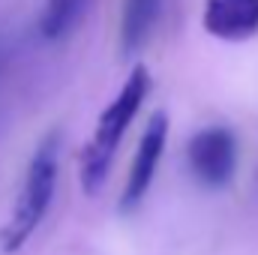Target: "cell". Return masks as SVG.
Masks as SVG:
<instances>
[{
	"instance_id": "6da1fadb",
	"label": "cell",
	"mask_w": 258,
	"mask_h": 255,
	"mask_svg": "<svg viewBox=\"0 0 258 255\" xmlns=\"http://www.w3.org/2000/svg\"><path fill=\"white\" fill-rule=\"evenodd\" d=\"M147 90H150V72L144 66H135L129 72V78L123 81V87L117 90V96L102 108L90 141L81 150V162H78L81 189L87 195H96L102 189V183L108 177V168L114 162V153H117V147L126 135L129 123L135 120L141 102L147 99Z\"/></svg>"
},
{
	"instance_id": "7a4b0ae2",
	"label": "cell",
	"mask_w": 258,
	"mask_h": 255,
	"mask_svg": "<svg viewBox=\"0 0 258 255\" xmlns=\"http://www.w3.org/2000/svg\"><path fill=\"white\" fill-rule=\"evenodd\" d=\"M57 168H60V132H48L36 144V150L27 162L9 222L0 228V252H18L30 240V234L42 225V219L51 207V198H54Z\"/></svg>"
},
{
	"instance_id": "3957f363",
	"label": "cell",
	"mask_w": 258,
	"mask_h": 255,
	"mask_svg": "<svg viewBox=\"0 0 258 255\" xmlns=\"http://www.w3.org/2000/svg\"><path fill=\"white\" fill-rule=\"evenodd\" d=\"M186 159L198 183L222 189L231 183L237 168V138L228 126H207L189 138Z\"/></svg>"
},
{
	"instance_id": "277c9868",
	"label": "cell",
	"mask_w": 258,
	"mask_h": 255,
	"mask_svg": "<svg viewBox=\"0 0 258 255\" xmlns=\"http://www.w3.org/2000/svg\"><path fill=\"white\" fill-rule=\"evenodd\" d=\"M165 141H168V114L156 111L150 117L147 129H144V135L138 141V150H135V159L129 165L126 183H123V192H120V213L135 210L141 204V198L147 195L153 177H156L159 159L165 153Z\"/></svg>"
},
{
	"instance_id": "5b68a950",
	"label": "cell",
	"mask_w": 258,
	"mask_h": 255,
	"mask_svg": "<svg viewBox=\"0 0 258 255\" xmlns=\"http://www.w3.org/2000/svg\"><path fill=\"white\" fill-rule=\"evenodd\" d=\"M204 30L222 42H246L258 33V0H204Z\"/></svg>"
},
{
	"instance_id": "8992f818",
	"label": "cell",
	"mask_w": 258,
	"mask_h": 255,
	"mask_svg": "<svg viewBox=\"0 0 258 255\" xmlns=\"http://www.w3.org/2000/svg\"><path fill=\"white\" fill-rule=\"evenodd\" d=\"M162 6H165V0H123L120 27H117V48H120L123 60L135 57L147 45V39L162 15Z\"/></svg>"
},
{
	"instance_id": "52a82bcc",
	"label": "cell",
	"mask_w": 258,
	"mask_h": 255,
	"mask_svg": "<svg viewBox=\"0 0 258 255\" xmlns=\"http://www.w3.org/2000/svg\"><path fill=\"white\" fill-rule=\"evenodd\" d=\"M90 0H45L39 15V36L45 42L66 39L84 18Z\"/></svg>"
},
{
	"instance_id": "ba28073f",
	"label": "cell",
	"mask_w": 258,
	"mask_h": 255,
	"mask_svg": "<svg viewBox=\"0 0 258 255\" xmlns=\"http://www.w3.org/2000/svg\"><path fill=\"white\" fill-rule=\"evenodd\" d=\"M12 63V51H9V45L0 39V84H3V78H6V69Z\"/></svg>"
}]
</instances>
